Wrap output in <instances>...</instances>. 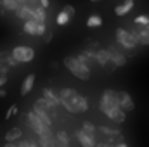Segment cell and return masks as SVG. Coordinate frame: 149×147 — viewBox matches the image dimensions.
<instances>
[{
    "mask_svg": "<svg viewBox=\"0 0 149 147\" xmlns=\"http://www.w3.org/2000/svg\"><path fill=\"white\" fill-rule=\"evenodd\" d=\"M14 12H16V16H17L19 19H23V21H35L33 10H31L30 7H26V5H19Z\"/></svg>",
    "mask_w": 149,
    "mask_h": 147,
    "instance_id": "obj_10",
    "label": "cell"
},
{
    "mask_svg": "<svg viewBox=\"0 0 149 147\" xmlns=\"http://www.w3.org/2000/svg\"><path fill=\"white\" fill-rule=\"evenodd\" d=\"M56 23H57L59 26H66V24L70 23V16H68V14H64V12L61 10V12L57 14V17H56Z\"/></svg>",
    "mask_w": 149,
    "mask_h": 147,
    "instance_id": "obj_27",
    "label": "cell"
},
{
    "mask_svg": "<svg viewBox=\"0 0 149 147\" xmlns=\"http://www.w3.org/2000/svg\"><path fill=\"white\" fill-rule=\"evenodd\" d=\"M42 37H43V42H45V43H50V42H52V37H54V33H52L50 30H45V33H43Z\"/></svg>",
    "mask_w": 149,
    "mask_h": 147,
    "instance_id": "obj_30",
    "label": "cell"
},
{
    "mask_svg": "<svg viewBox=\"0 0 149 147\" xmlns=\"http://www.w3.org/2000/svg\"><path fill=\"white\" fill-rule=\"evenodd\" d=\"M114 147H128L125 142H118V144H114Z\"/></svg>",
    "mask_w": 149,
    "mask_h": 147,
    "instance_id": "obj_37",
    "label": "cell"
},
{
    "mask_svg": "<svg viewBox=\"0 0 149 147\" xmlns=\"http://www.w3.org/2000/svg\"><path fill=\"white\" fill-rule=\"evenodd\" d=\"M76 94H78V92H76L74 88H61L57 95H59V99H68V101H71Z\"/></svg>",
    "mask_w": 149,
    "mask_h": 147,
    "instance_id": "obj_24",
    "label": "cell"
},
{
    "mask_svg": "<svg viewBox=\"0 0 149 147\" xmlns=\"http://www.w3.org/2000/svg\"><path fill=\"white\" fill-rule=\"evenodd\" d=\"M2 5H3L5 10H12L14 12L19 7V0H2Z\"/></svg>",
    "mask_w": 149,
    "mask_h": 147,
    "instance_id": "obj_26",
    "label": "cell"
},
{
    "mask_svg": "<svg viewBox=\"0 0 149 147\" xmlns=\"http://www.w3.org/2000/svg\"><path fill=\"white\" fill-rule=\"evenodd\" d=\"M56 142H57V146H63V147H68V146H71V139H70V135L66 133V132H57L56 135Z\"/></svg>",
    "mask_w": 149,
    "mask_h": 147,
    "instance_id": "obj_19",
    "label": "cell"
},
{
    "mask_svg": "<svg viewBox=\"0 0 149 147\" xmlns=\"http://www.w3.org/2000/svg\"><path fill=\"white\" fill-rule=\"evenodd\" d=\"M21 137H23L21 128H19V126H14V128H10V130L5 133V142H14V140H19Z\"/></svg>",
    "mask_w": 149,
    "mask_h": 147,
    "instance_id": "obj_18",
    "label": "cell"
},
{
    "mask_svg": "<svg viewBox=\"0 0 149 147\" xmlns=\"http://www.w3.org/2000/svg\"><path fill=\"white\" fill-rule=\"evenodd\" d=\"M38 2H40V5H42L43 9H47V7H49V3H50V0H38Z\"/></svg>",
    "mask_w": 149,
    "mask_h": 147,
    "instance_id": "obj_33",
    "label": "cell"
},
{
    "mask_svg": "<svg viewBox=\"0 0 149 147\" xmlns=\"http://www.w3.org/2000/svg\"><path fill=\"white\" fill-rule=\"evenodd\" d=\"M81 130H83L90 139H94L95 142H99V140H97V135H99V133H97V126H95L94 123H90V121H83V123H81Z\"/></svg>",
    "mask_w": 149,
    "mask_h": 147,
    "instance_id": "obj_14",
    "label": "cell"
},
{
    "mask_svg": "<svg viewBox=\"0 0 149 147\" xmlns=\"http://www.w3.org/2000/svg\"><path fill=\"white\" fill-rule=\"evenodd\" d=\"M116 101H118V107L125 112H130V111L135 109V102L134 99L130 97V94L123 92V90H118L116 92Z\"/></svg>",
    "mask_w": 149,
    "mask_h": 147,
    "instance_id": "obj_7",
    "label": "cell"
},
{
    "mask_svg": "<svg viewBox=\"0 0 149 147\" xmlns=\"http://www.w3.org/2000/svg\"><path fill=\"white\" fill-rule=\"evenodd\" d=\"M37 23L38 21H24V24H23V31L24 33H28V35H37Z\"/></svg>",
    "mask_w": 149,
    "mask_h": 147,
    "instance_id": "obj_22",
    "label": "cell"
},
{
    "mask_svg": "<svg viewBox=\"0 0 149 147\" xmlns=\"http://www.w3.org/2000/svg\"><path fill=\"white\" fill-rule=\"evenodd\" d=\"M5 83H7V76H5V74H0V87L5 85Z\"/></svg>",
    "mask_w": 149,
    "mask_h": 147,
    "instance_id": "obj_34",
    "label": "cell"
},
{
    "mask_svg": "<svg viewBox=\"0 0 149 147\" xmlns=\"http://www.w3.org/2000/svg\"><path fill=\"white\" fill-rule=\"evenodd\" d=\"M26 123H28V126L37 133L38 137H40V135H49V133H52V132H50V126L43 125L42 119L38 118L33 111H30V112L26 114Z\"/></svg>",
    "mask_w": 149,
    "mask_h": 147,
    "instance_id": "obj_3",
    "label": "cell"
},
{
    "mask_svg": "<svg viewBox=\"0 0 149 147\" xmlns=\"http://www.w3.org/2000/svg\"><path fill=\"white\" fill-rule=\"evenodd\" d=\"M35 74L33 73H30L26 78H24V81H23V85H21V95L23 97H26L31 90H33V85H35Z\"/></svg>",
    "mask_w": 149,
    "mask_h": 147,
    "instance_id": "obj_11",
    "label": "cell"
},
{
    "mask_svg": "<svg viewBox=\"0 0 149 147\" xmlns=\"http://www.w3.org/2000/svg\"><path fill=\"white\" fill-rule=\"evenodd\" d=\"M90 2H99V0H90Z\"/></svg>",
    "mask_w": 149,
    "mask_h": 147,
    "instance_id": "obj_41",
    "label": "cell"
},
{
    "mask_svg": "<svg viewBox=\"0 0 149 147\" xmlns=\"http://www.w3.org/2000/svg\"><path fill=\"white\" fill-rule=\"evenodd\" d=\"M71 106H73V109H74V114L76 112H85V111H88V99L83 97V95H80V94H76L71 99Z\"/></svg>",
    "mask_w": 149,
    "mask_h": 147,
    "instance_id": "obj_8",
    "label": "cell"
},
{
    "mask_svg": "<svg viewBox=\"0 0 149 147\" xmlns=\"http://www.w3.org/2000/svg\"><path fill=\"white\" fill-rule=\"evenodd\" d=\"M33 112L37 114L40 119H42V123H43V125H47V126H50V125H52V118H50V114H49V112H45V111H42V109H37V107H33Z\"/></svg>",
    "mask_w": 149,
    "mask_h": 147,
    "instance_id": "obj_20",
    "label": "cell"
},
{
    "mask_svg": "<svg viewBox=\"0 0 149 147\" xmlns=\"http://www.w3.org/2000/svg\"><path fill=\"white\" fill-rule=\"evenodd\" d=\"M99 109L102 114H106L108 118H111L113 112L118 109V101H116V90H104L102 97H101V102H99Z\"/></svg>",
    "mask_w": 149,
    "mask_h": 147,
    "instance_id": "obj_2",
    "label": "cell"
},
{
    "mask_svg": "<svg viewBox=\"0 0 149 147\" xmlns=\"http://www.w3.org/2000/svg\"><path fill=\"white\" fill-rule=\"evenodd\" d=\"M94 61H95L101 68H104V66L109 62L108 50H106V49H99V50H95V54H94Z\"/></svg>",
    "mask_w": 149,
    "mask_h": 147,
    "instance_id": "obj_12",
    "label": "cell"
},
{
    "mask_svg": "<svg viewBox=\"0 0 149 147\" xmlns=\"http://www.w3.org/2000/svg\"><path fill=\"white\" fill-rule=\"evenodd\" d=\"M3 147H17V146H16L14 142H5V146H3Z\"/></svg>",
    "mask_w": 149,
    "mask_h": 147,
    "instance_id": "obj_38",
    "label": "cell"
},
{
    "mask_svg": "<svg viewBox=\"0 0 149 147\" xmlns=\"http://www.w3.org/2000/svg\"><path fill=\"white\" fill-rule=\"evenodd\" d=\"M132 9H134V0H125L121 5H116V7H114V14H116V16H125V14H128Z\"/></svg>",
    "mask_w": 149,
    "mask_h": 147,
    "instance_id": "obj_15",
    "label": "cell"
},
{
    "mask_svg": "<svg viewBox=\"0 0 149 147\" xmlns=\"http://www.w3.org/2000/svg\"><path fill=\"white\" fill-rule=\"evenodd\" d=\"M87 26H88V28H99V26H102V17L97 16V14L88 16V19H87Z\"/></svg>",
    "mask_w": 149,
    "mask_h": 147,
    "instance_id": "obj_23",
    "label": "cell"
},
{
    "mask_svg": "<svg viewBox=\"0 0 149 147\" xmlns=\"http://www.w3.org/2000/svg\"><path fill=\"white\" fill-rule=\"evenodd\" d=\"M116 42H118L125 50H135V49H137V43L134 42L130 31L125 30V28H118V30H116Z\"/></svg>",
    "mask_w": 149,
    "mask_h": 147,
    "instance_id": "obj_5",
    "label": "cell"
},
{
    "mask_svg": "<svg viewBox=\"0 0 149 147\" xmlns=\"http://www.w3.org/2000/svg\"><path fill=\"white\" fill-rule=\"evenodd\" d=\"M108 147H114V146H108Z\"/></svg>",
    "mask_w": 149,
    "mask_h": 147,
    "instance_id": "obj_43",
    "label": "cell"
},
{
    "mask_svg": "<svg viewBox=\"0 0 149 147\" xmlns=\"http://www.w3.org/2000/svg\"><path fill=\"white\" fill-rule=\"evenodd\" d=\"M2 97H7V92H5L3 88H0V99H2Z\"/></svg>",
    "mask_w": 149,
    "mask_h": 147,
    "instance_id": "obj_36",
    "label": "cell"
},
{
    "mask_svg": "<svg viewBox=\"0 0 149 147\" xmlns=\"http://www.w3.org/2000/svg\"><path fill=\"white\" fill-rule=\"evenodd\" d=\"M57 147H63V146H57ZM68 147H71V146H68Z\"/></svg>",
    "mask_w": 149,
    "mask_h": 147,
    "instance_id": "obj_42",
    "label": "cell"
},
{
    "mask_svg": "<svg viewBox=\"0 0 149 147\" xmlns=\"http://www.w3.org/2000/svg\"><path fill=\"white\" fill-rule=\"evenodd\" d=\"M125 118H127V112L118 107V109L113 112V116L109 118V119H113V121H114V123H118V125H121V123H125Z\"/></svg>",
    "mask_w": 149,
    "mask_h": 147,
    "instance_id": "obj_25",
    "label": "cell"
},
{
    "mask_svg": "<svg viewBox=\"0 0 149 147\" xmlns=\"http://www.w3.org/2000/svg\"><path fill=\"white\" fill-rule=\"evenodd\" d=\"M50 68H52V69H57V68H59V64H57V62H50Z\"/></svg>",
    "mask_w": 149,
    "mask_h": 147,
    "instance_id": "obj_39",
    "label": "cell"
},
{
    "mask_svg": "<svg viewBox=\"0 0 149 147\" xmlns=\"http://www.w3.org/2000/svg\"><path fill=\"white\" fill-rule=\"evenodd\" d=\"M63 12H64V14H68V16L71 17V16H74V7H73V5H70V3H66V5H64V9H63Z\"/></svg>",
    "mask_w": 149,
    "mask_h": 147,
    "instance_id": "obj_29",
    "label": "cell"
},
{
    "mask_svg": "<svg viewBox=\"0 0 149 147\" xmlns=\"http://www.w3.org/2000/svg\"><path fill=\"white\" fill-rule=\"evenodd\" d=\"M33 107L42 109V111H45V112H49V114H50V112H54V109H56L57 106H54L52 102H49V101H45L43 97H40L37 102H35V106H33Z\"/></svg>",
    "mask_w": 149,
    "mask_h": 147,
    "instance_id": "obj_16",
    "label": "cell"
},
{
    "mask_svg": "<svg viewBox=\"0 0 149 147\" xmlns=\"http://www.w3.org/2000/svg\"><path fill=\"white\" fill-rule=\"evenodd\" d=\"M106 50H108V55H109V62L114 64L116 68H123L127 64V55L121 50H118V47L114 43H111Z\"/></svg>",
    "mask_w": 149,
    "mask_h": 147,
    "instance_id": "obj_6",
    "label": "cell"
},
{
    "mask_svg": "<svg viewBox=\"0 0 149 147\" xmlns=\"http://www.w3.org/2000/svg\"><path fill=\"white\" fill-rule=\"evenodd\" d=\"M64 66H66V69L70 71L71 74H74L76 78H80V80H88L90 78V68H87V66H83L76 57L73 55H68L66 59H64Z\"/></svg>",
    "mask_w": 149,
    "mask_h": 147,
    "instance_id": "obj_1",
    "label": "cell"
},
{
    "mask_svg": "<svg viewBox=\"0 0 149 147\" xmlns=\"http://www.w3.org/2000/svg\"><path fill=\"white\" fill-rule=\"evenodd\" d=\"M10 55L17 61V64L19 62H31L35 59V50L28 45H17L10 50Z\"/></svg>",
    "mask_w": 149,
    "mask_h": 147,
    "instance_id": "obj_4",
    "label": "cell"
},
{
    "mask_svg": "<svg viewBox=\"0 0 149 147\" xmlns=\"http://www.w3.org/2000/svg\"><path fill=\"white\" fill-rule=\"evenodd\" d=\"M19 109H17V106H10V109L7 111V114H5V119H9L10 116H14V114H17Z\"/></svg>",
    "mask_w": 149,
    "mask_h": 147,
    "instance_id": "obj_32",
    "label": "cell"
},
{
    "mask_svg": "<svg viewBox=\"0 0 149 147\" xmlns=\"http://www.w3.org/2000/svg\"><path fill=\"white\" fill-rule=\"evenodd\" d=\"M42 97H43L45 101L52 102L54 106H59V95H57V92H54L50 87H45V88L42 90Z\"/></svg>",
    "mask_w": 149,
    "mask_h": 147,
    "instance_id": "obj_13",
    "label": "cell"
},
{
    "mask_svg": "<svg viewBox=\"0 0 149 147\" xmlns=\"http://www.w3.org/2000/svg\"><path fill=\"white\" fill-rule=\"evenodd\" d=\"M97 133H101V135H104V137L111 139V137H116V135H120L121 132H120L118 128H109V126H106V125H101V126L97 128Z\"/></svg>",
    "mask_w": 149,
    "mask_h": 147,
    "instance_id": "obj_17",
    "label": "cell"
},
{
    "mask_svg": "<svg viewBox=\"0 0 149 147\" xmlns=\"http://www.w3.org/2000/svg\"><path fill=\"white\" fill-rule=\"evenodd\" d=\"M33 16H35V21H38V23H45L47 21V12H45V9L42 5L33 9Z\"/></svg>",
    "mask_w": 149,
    "mask_h": 147,
    "instance_id": "obj_21",
    "label": "cell"
},
{
    "mask_svg": "<svg viewBox=\"0 0 149 147\" xmlns=\"http://www.w3.org/2000/svg\"><path fill=\"white\" fill-rule=\"evenodd\" d=\"M74 137H76V140L80 142L81 147H95V140L90 139L83 130H76V132H74Z\"/></svg>",
    "mask_w": 149,
    "mask_h": 147,
    "instance_id": "obj_9",
    "label": "cell"
},
{
    "mask_svg": "<svg viewBox=\"0 0 149 147\" xmlns=\"http://www.w3.org/2000/svg\"><path fill=\"white\" fill-rule=\"evenodd\" d=\"M134 24H139V26H148L149 24V17L148 16H137L134 19Z\"/></svg>",
    "mask_w": 149,
    "mask_h": 147,
    "instance_id": "obj_28",
    "label": "cell"
},
{
    "mask_svg": "<svg viewBox=\"0 0 149 147\" xmlns=\"http://www.w3.org/2000/svg\"><path fill=\"white\" fill-rule=\"evenodd\" d=\"M21 3H24V0H19V5H21Z\"/></svg>",
    "mask_w": 149,
    "mask_h": 147,
    "instance_id": "obj_40",
    "label": "cell"
},
{
    "mask_svg": "<svg viewBox=\"0 0 149 147\" xmlns=\"http://www.w3.org/2000/svg\"><path fill=\"white\" fill-rule=\"evenodd\" d=\"M108 142H95V147H108Z\"/></svg>",
    "mask_w": 149,
    "mask_h": 147,
    "instance_id": "obj_35",
    "label": "cell"
},
{
    "mask_svg": "<svg viewBox=\"0 0 149 147\" xmlns=\"http://www.w3.org/2000/svg\"><path fill=\"white\" fill-rule=\"evenodd\" d=\"M45 23H37V37H42L45 33Z\"/></svg>",
    "mask_w": 149,
    "mask_h": 147,
    "instance_id": "obj_31",
    "label": "cell"
}]
</instances>
